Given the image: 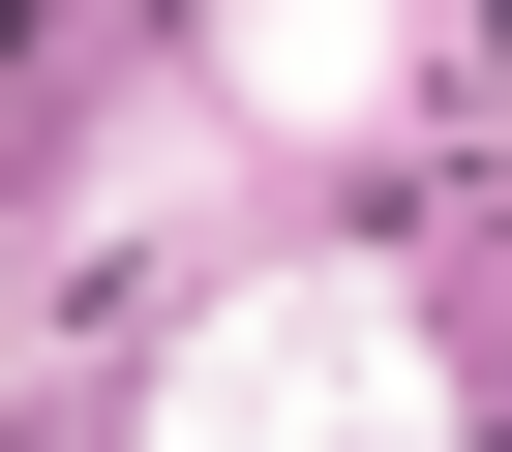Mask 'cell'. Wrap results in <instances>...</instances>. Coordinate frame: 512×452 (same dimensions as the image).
Returning a JSON list of instances; mask_svg holds the SVG:
<instances>
[{
	"mask_svg": "<svg viewBox=\"0 0 512 452\" xmlns=\"http://www.w3.org/2000/svg\"><path fill=\"white\" fill-rule=\"evenodd\" d=\"M332 422H392V302H362V272L211 302V332H181V392H151V452H332Z\"/></svg>",
	"mask_w": 512,
	"mask_h": 452,
	"instance_id": "cell-1",
	"label": "cell"
},
{
	"mask_svg": "<svg viewBox=\"0 0 512 452\" xmlns=\"http://www.w3.org/2000/svg\"><path fill=\"white\" fill-rule=\"evenodd\" d=\"M241 91H272V121H362V91H392V31H362V0H272V31H241Z\"/></svg>",
	"mask_w": 512,
	"mask_h": 452,
	"instance_id": "cell-2",
	"label": "cell"
}]
</instances>
